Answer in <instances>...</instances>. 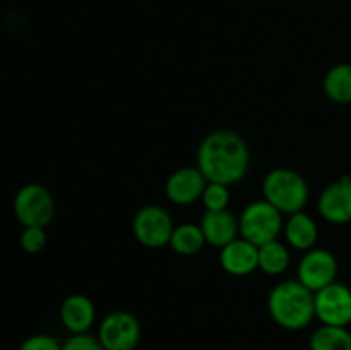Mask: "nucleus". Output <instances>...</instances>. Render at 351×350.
<instances>
[{"mask_svg": "<svg viewBox=\"0 0 351 350\" xmlns=\"http://www.w3.org/2000/svg\"><path fill=\"white\" fill-rule=\"evenodd\" d=\"M219 264L232 277H247L259 268V247L237 237L221 249Z\"/></svg>", "mask_w": 351, "mask_h": 350, "instance_id": "f8f14e48", "label": "nucleus"}, {"mask_svg": "<svg viewBox=\"0 0 351 350\" xmlns=\"http://www.w3.org/2000/svg\"><path fill=\"white\" fill-rule=\"evenodd\" d=\"M208 180L197 167H182L170 174L165 184V194L173 205L189 206L202 198Z\"/></svg>", "mask_w": 351, "mask_h": 350, "instance_id": "9b49d317", "label": "nucleus"}, {"mask_svg": "<svg viewBox=\"0 0 351 350\" xmlns=\"http://www.w3.org/2000/svg\"><path fill=\"white\" fill-rule=\"evenodd\" d=\"M290 266V250L280 240L259 247V270L269 277L283 275Z\"/></svg>", "mask_w": 351, "mask_h": 350, "instance_id": "6ab92c4d", "label": "nucleus"}, {"mask_svg": "<svg viewBox=\"0 0 351 350\" xmlns=\"http://www.w3.org/2000/svg\"><path fill=\"white\" fill-rule=\"evenodd\" d=\"M19 350H62V345L50 335H33L21 343Z\"/></svg>", "mask_w": 351, "mask_h": 350, "instance_id": "5701e85b", "label": "nucleus"}, {"mask_svg": "<svg viewBox=\"0 0 351 350\" xmlns=\"http://www.w3.org/2000/svg\"><path fill=\"white\" fill-rule=\"evenodd\" d=\"M263 199L280 209L283 215L304 211L308 202V184L304 175L291 168H274L263 180Z\"/></svg>", "mask_w": 351, "mask_h": 350, "instance_id": "7ed1b4c3", "label": "nucleus"}, {"mask_svg": "<svg viewBox=\"0 0 351 350\" xmlns=\"http://www.w3.org/2000/svg\"><path fill=\"white\" fill-rule=\"evenodd\" d=\"M98 340L105 350H134L139 345V319L129 311H113L98 328Z\"/></svg>", "mask_w": 351, "mask_h": 350, "instance_id": "0eeeda50", "label": "nucleus"}, {"mask_svg": "<svg viewBox=\"0 0 351 350\" xmlns=\"http://www.w3.org/2000/svg\"><path fill=\"white\" fill-rule=\"evenodd\" d=\"M291 2H302V0H291Z\"/></svg>", "mask_w": 351, "mask_h": 350, "instance_id": "b1692460", "label": "nucleus"}, {"mask_svg": "<svg viewBox=\"0 0 351 350\" xmlns=\"http://www.w3.org/2000/svg\"><path fill=\"white\" fill-rule=\"evenodd\" d=\"M201 230L204 233L206 244L213 247H223L235 240L240 235L239 220L232 211L221 209V211H204L201 218Z\"/></svg>", "mask_w": 351, "mask_h": 350, "instance_id": "4468645a", "label": "nucleus"}, {"mask_svg": "<svg viewBox=\"0 0 351 350\" xmlns=\"http://www.w3.org/2000/svg\"><path fill=\"white\" fill-rule=\"evenodd\" d=\"M62 350H105L99 343L98 336H93L89 333H79L72 335L67 342L62 345Z\"/></svg>", "mask_w": 351, "mask_h": 350, "instance_id": "4be33fe9", "label": "nucleus"}, {"mask_svg": "<svg viewBox=\"0 0 351 350\" xmlns=\"http://www.w3.org/2000/svg\"><path fill=\"white\" fill-rule=\"evenodd\" d=\"M267 311L278 326L290 331L304 329L314 321V292L298 280L280 281L267 295Z\"/></svg>", "mask_w": 351, "mask_h": 350, "instance_id": "f03ea898", "label": "nucleus"}, {"mask_svg": "<svg viewBox=\"0 0 351 350\" xmlns=\"http://www.w3.org/2000/svg\"><path fill=\"white\" fill-rule=\"evenodd\" d=\"M311 350H351V331L346 326L322 325L308 340Z\"/></svg>", "mask_w": 351, "mask_h": 350, "instance_id": "f3484780", "label": "nucleus"}, {"mask_svg": "<svg viewBox=\"0 0 351 350\" xmlns=\"http://www.w3.org/2000/svg\"><path fill=\"white\" fill-rule=\"evenodd\" d=\"M48 237L43 226H24L19 244L24 253L38 254L47 247Z\"/></svg>", "mask_w": 351, "mask_h": 350, "instance_id": "412c9836", "label": "nucleus"}, {"mask_svg": "<svg viewBox=\"0 0 351 350\" xmlns=\"http://www.w3.org/2000/svg\"><path fill=\"white\" fill-rule=\"evenodd\" d=\"M336 275H338V261L335 254L328 249L314 247L307 250L298 263V281L314 294L335 283Z\"/></svg>", "mask_w": 351, "mask_h": 350, "instance_id": "1a4fd4ad", "label": "nucleus"}, {"mask_svg": "<svg viewBox=\"0 0 351 350\" xmlns=\"http://www.w3.org/2000/svg\"><path fill=\"white\" fill-rule=\"evenodd\" d=\"M319 215L332 225H345L351 222V177L341 175L326 185L317 199Z\"/></svg>", "mask_w": 351, "mask_h": 350, "instance_id": "9d476101", "label": "nucleus"}, {"mask_svg": "<svg viewBox=\"0 0 351 350\" xmlns=\"http://www.w3.org/2000/svg\"><path fill=\"white\" fill-rule=\"evenodd\" d=\"M249 167V144L233 130H213L199 144L197 168L208 182H218L230 187L245 177Z\"/></svg>", "mask_w": 351, "mask_h": 350, "instance_id": "f257e3e1", "label": "nucleus"}, {"mask_svg": "<svg viewBox=\"0 0 351 350\" xmlns=\"http://www.w3.org/2000/svg\"><path fill=\"white\" fill-rule=\"evenodd\" d=\"M322 89L331 102L339 105L351 103V64L332 65L322 79Z\"/></svg>", "mask_w": 351, "mask_h": 350, "instance_id": "dca6fc26", "label": "nucleus"}, {"mask_svg": "<svg viewBox=\"0 0 351 350\" xmlns=\"http://www.w3.org/2000/svg\"><path fill=\"white\" fill-rule=\"evenodd\" d=\"M60 321L72 335L88 333L96 321L95 302L84 294H72L60 305Z\"/></svg>", "mask_w": 351, "mask_h": 350, "instance_id": "ddd939ff", "label": "nucleus"}, {"mask_svg": "<svg viewBox=\"0 0 351 350\" xmlns=\"http://www.w3.org/2000/svg\"><path fill=\"white\" fill-rule=\"evenodd\" d=\"M206 211H221L228 209L230 205V189L228 185L218 184V182H208L201 198Z\"/></svg>", "mask_w": 351, "mask_h": 350, "instance_id": "aec40b11", "label": "nucleus"}, {"mask_svg": "<svg viewBox=\"0 0 351 350\" xmlns=\"http://www.w3.org/2000/svg\"><path fill=\"white\" fill-rule=\"evenodd\" d=\"M173 229L175 225L170 213L156 205L143 206L132 220L134 237L147 249H161L168 246Z\"/></svg>", "mask_w": 351, "mask_h": 350, "instance_id": "423d86ee", "label": "nucleus"}, {"mask_svg": "<svg viewBox=\"0 0 351 350\" xmlns=\"http://www.w3.org/2000/svg\"><path fill=\"white\" fill-rule=\"evenodd\" d=\"M283 226V213L274 208L266 199H259V201H252L250 205H247L239 218L240 237L257 247L278 240Z\"/></svg>", "mask_w": 351, "mask_h": 350, "instance_id": "20e7f679", "label": "nucleus"}, {"mask_svg": "<svg viewBox=\"0 0 351 350\" xmlns=\"http://www.w3.org/2000/svg\"><path fill=\"white\" fill-rule=\"evenodd\" d=\"M315 318L322 325L346 326L351 323V288L345 283L328 285L314 294Z\"/></svg>", "mask_w": 351, "mask_h": 350, "instance_id": "6e6552de", "label": "nucleus"}, {"mask_svg": "<svg viewBox=\"0 0 351 350\" xmlns=\"http://www.w3.org/2000/svg\"><path fill=\"white\" fill-rule=\"evenodd\" d=\"M206 239L202 233L201 225L195 223H182L175 226L173 233L168 246L180 256H194L204 247Z\"/></svg>", "mask_w": 351, "mask_h": 350, "instance_id": "a211bd4d", "label": "nucleus"}, {"mask_svg": "<svg viewBox=\"0 0 351 350\" xmlns=\"http://www.w3.org/2000/svg\"><path fill=\"white\" fill-rule=\"evenodd\" d=\"M14 215L23 226H47L55 216V199L45 185L31 182L14 196Z\"/></svg>", "mask_w": 351, "mask_h": 350, "instance_id": "39448f33", "label": "nucleus"}, {"mask_svg": "<svg viewBox=\"0 0 351 350\" xmlns=\"http://www.w3.org/2000/svg\"><path fill=\"white\" fill-rule=\"evenodd\" d=\"M283 232L288 246L297 250H304V253L314 249L319 239L317 223L305 211H298L288 216Z\"/></svg>", "mask_w": 351, "mask_h": 350, "instance_id": "2eb2a0df", "label": "nucleus"}]
</instances>
